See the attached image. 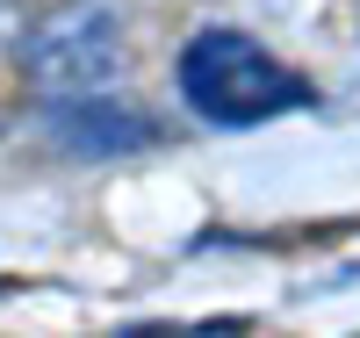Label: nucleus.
I'll list each match as a JSON object with an SVG mask.
<instances>
[{
  "mask_svg": "<svg viewBox=\"0 0 360 338\" xmlns=\"http://www.w3.org/2000/svg\"><path fill=\"white\" fill-rule=\"evenodd\" d=\"M180 94L202 122H224V130H252L266 115H288L310 101V86L295 79L266 44H252L245 29H202V37L180 51Z\"/></svg>",
  "mask_w": 360,
  "mask_h": 338,
  "instance_id": "1",
  "label": "nucleus"
},
{
  "mask_svg": "<svg viewBox=\"0 0 360 338\" xmlns=\"http://www.w3.org/2000/svg\"><path fill=\"white\" fill-rule=\"evenodd\" d=\"M22 65H29L44 101L115 94V79H123V29L94 0H65V8H51L22 37Z\"/></svg>",
  "mask_w": 360,
  "mask_h": 338,
  "instance_id": "2",
  "label": "nucleus"
},
{
  "mask_svg": "<svg viewBox=\"0 0 360 338\" xmlns=\"http://www.w3.org/2000/svg\"><path fill=\"white\" fill-rule=\"evenodd\" d=\"M51 130L72 151H144L159 144V122L123 108L115 94H86V101H51Z\"/></svg>",
  "mask_w": 360,
  "mask_h": 338,
  "instance_id": "3",
  "label": "nucleus"
}]
</instances>
